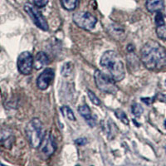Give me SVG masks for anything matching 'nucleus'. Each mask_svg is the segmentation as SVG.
I'll return each mask as SVG.
<instances>
[{"instance_id": "f257e3e1", "label": "nucleus", "mask_w": 166, "mask_h": 166, "mask_svg": "<svg viewBox=\"0 0 166 166\" xmlns=\"http://www.w3.org/2000/svg\"><path fill=\"white\" fill-rule=\"evenodd\" d=\"M141 62L150 71H160L166 67V50L160 42L149 40L141 50Z\"/></svg>"}, {"instance_id": "f03ea898", "label": "nucleus", "mask_w": 166, "mask_h": 166, "mask_svg": "<svg viewBox=\"0 0 166 166\" xmlns=\"http://www.w3.org/2000/svg\"><path fill=\"white\" fill-rule=\"evenodd\" d=\"M100 64L109 73L115 82H121L125 78V71L121 56L115 51H106L101 57Z\"/></svg>"}, {"instance_id": "7ed1b4c3", "label": "nucleus", "mask_w": 166, "mask_h": 166, "mask_svg": "<svg viewBox=\"0 0 166 166\" xmlns=\"http://www.w3.org/2000/svg\"><path fill=\"white\" fill-rule=\"evenodd\" d=\"M26 136L33 148L37 149L42 142L44 133L42 123L39 119L33 118L29 121L25 128Z\"/></svg>"}, {"instance_id": "20e7f679", "label": "nucleus", "mask_w": 166, "mask_h": 166, "mask_svg": "<svg viewBox=\"0 0 166 166\" xmlns=\"http://www.w3.org/2000/svg\"><path fill=\"white\" fill-rule=\"evenodd\" d=\"M94 79L97 88L103 92L107 94L115 95L119 91V88L115 84V81L110 76L102 72V71L96 69L94 72Z\"/></svg>"}, {"instance_id": "39448f33", "label": "nucleus", "mask_w": 166, "mask_h": 166, "mask_svg": "<svg viewBox=\"0 0 166 166\" xmlns=\"http://www.w3.org/2000/svg\"><path fill=\"white\" fill-rule=\"evenodd\" d=\"M73 22L77 27L86 31H91L95 28L97 23L96 17L88 12H78L72 17Z\"/></svg>"}, {"instance_id": "423d86ee", "label": "nucleus", "mask_w": 166, "mask_h": 166, "mask_svg": "<svg viewBox=\"0 0 166 166\" xmlns=\"http://www.w3.org/2000/svg\"><path fill=\"white\" fill-rule=\"evenodd\" d=\"M24 10L30 16L34 24L37 26V28L42 29V31H48L49 29L45 17L42 15V13L37 9V7L33 5L31 3H27L24 5Z\"/></svg>"}, {"instance_id": "0eeeda50", "label": "nucleus", "mask_w": 166, "mask_h": 166, "mask_svg": "<svg viewBox=\"0 0 166 166\" xmlns=\"http://www.w3.org/2000/svg\"><path fill=\"white\" fill-rule=\"evenodd\" d=\"M37 149L39 150L41 157L44 159L51 157L56 149V143L53 135L50 132L46 133Z\"/></svg>"}, {"instance_id": "6e6552de", "label": "nucleus", "mask_w": 166, "mask_h": 166, "mask_svg": "<svg viewBox=\"0 0 166 166\" xmlns=\"http://www.w3.org/2000/svg\"><path fill=\"white\" fill-rule=\"evenodd\" d=\"M33 56L29 52H23L17 57V69L20 73L29 75L33 68Z\"/></svg>"}, {"instance_id": "1a4fd4ad", "label": "nucleus", "mask_w": 166, "mask_h": 166, "mask_svg": "<svg viewBox=\"0 0 166 166\" xmlns=\"http://www.w3.org/2000/svg\"><path fill=\"white\" fill-rule=\"evenodd\" d=\"M55 76L54 70L52 68H47L40 74L37 79V87L39 90H47L51 85Z\"/></svg>"}, {"instance_id": "9d476101", "label": "nucleus", "mask_w": 166, "mask_h": 166, "mask_svg": "<svg viewBox=\"0 0 166 166\" xmlns=\"http://www.w3.org/2000/svg\"><path fill=\"white\" fill-rule=\"evenodd\" d=\"M14 141L15 137L11 129L8 128L0 129V145L6 149H11Z\"/></svg>"}, {"instance_id": "9b49d317", "label": "nucleus", "mask_w": 166, "mask_h": 166, "mask_svg": "<svg viewBox=\"0 0 166 166\" xmlns=\"http://www.w3.org/2000/svg\"><path fill=\"white\" fill-rule=\"evenodd\" d=\"M78 112L86 120V121L87 122L91 127H93L96 125V120L93 117L91 109L87 105L80 106L78 108Z\"/></svg>"}, {"instance_id": "f8f14e48", "label": "nucleus", "mask_w": 166, "mask_h": 166, "mask_svg": "<svg viewBox=\"0 0 166 166\" xmlns=\"http://www.w3.org/2000/svg\"><path fill=\"white\" fill-rule=\"evenodd\" d=\"M145 7L149 13L161 12L164 9V0H146Z\"/></svg>"}, {"instance_id": "ddd939ff", "label": "nucleus", "mask_w": 166, "mask_h": 166, "mask_svg": "<svg viewBox=\"0 0 166 166\" xmlns=\"http://www.w3.org/2000/svg\"><path fill=\"white\" fill-rule=\"evenodd\" d=\"M49 59H48V55L43 52H37L35 59L33 60V68L36 70H40L42 68L46 67L48 64Z\"/></svg>"}, {"instance_id": "4468645a", "label": "nucleus", "mask_w": 166, "mask_h": 166, "mask_svg": "<svg viewBox=\"0 0 166 166\" xmlns=\"http://www.w3.org/2000/svg\"><path fill=\"white\" fill-rule=\"evenodd\" d=\"M110 34L113 35L115 38L118 39H122L123 37H121L122 35H124L125 32L124 29L121 28V26H117L116 24H113L110 26Z\"/></svg>"}, {"instance_id": "2eb2a0df", "label": "nucleus", "mask_w": 166, "mask_h": 166, "mask_svg": "<svg viewBox=\"0 0 166 166\" xmlns=\"http://www.w3.org/2000/svg\"><path fill=\"white\" fill-rule=\"evenodd\" d=\"M79 0H61V4L63 9L68 11H73L78 4Z\"/></svg>"}, {"instance_id": "dca6fc26", "label": "nucleus", "mask_w": 166, "mask_h": 166, "mask_svg": "<svg viewBox=\"0 0 166 166\" xmlns=\"http://www.w3.org/2000/svg\"><path fill=\"white\" fill-rule=\"evenodd\" d=\"M61 111H62V115H64L66 118L68 119L69 121H76V116L74 115L72 110H71L69 106H63L61 107Z\"/></svg>"}, {"instance_id": "f3484780", "label": "nucleus", "mask_w": 166, "mask_h": 166, "mask_svg": "<svg viewBox=\"0 0 166 166\" xmlns=\"http://www.w3.org/2000/svg\"><path fill=\"white\" fill-rule=\"evenodd\" d=\"M156 34L159 38L166 41V26L165 24L156 26Z\"/></svg>"}, {"instance_id": "a211bd4d", "label": "nucleus", "mask_w": 166, "mask_h": 166, "mask_svg": "<svg viewBox=\"0 0 166 166\" xmlns=\"http://www.w3.org/2000/svg\"><path fill=\"white\" fill-rule=\"evenodd\" d=\"M115 115L118 117V119H120L124 124L128 125L129 124V120L127 118L126 114L121 110H115Z\"/></svg>"}, {"instance_id": "6ab92c4d", "label": "nucleus", "mask_w": 166, "mask_h": 166, "mask_svg": "<svg viewBox=\"0 0 166 166\" xmlns=\"http://www.w3.org/2000/svg\"><path fill=\"white\" fill-rule=\"evenodd\" d=\"M131 110H132L133 115H135V116H141L142 115V113H143L144 109L141 105L138 104V103H135L132 106Z\"/></svg>"}, {"instance_id": "aec40b11", "label": "nucleus", "mask_w": 166, "mask_h": 166, "mask_svg": "<svg viewBox=\"0 0 166 166\" xmlns=\"http://www.w3.org/2000/svg\"><path fill=\"white\" fill-rule=\"evenodd\" d=\"M87 95L89 99L91 100V102H92L93 104L96 105V106H100V105L102 104V103H101V101L99 100L98 97H97V96L95 95V93H93L90 90L87 91Z\"/></svg>"}, {"instance_id": "412c9836", "label": "nucleus", "mask_w": 166, "mask_h": 166, "mask_svg": "<svg viewBox=\"0 0 166 166\" xmlns=\"http://www.w3.org/2000/svg\"><path fill=\"white\" fill-rule=\"evenodd\" d=\"M155 22L156 26H160L165 24L164 23V15L161 12H157L155 17Z\"/></svg>"}, {"instance_id": "4be33fe9", "label": "nucleus", "mask_w": 166, "mask_h": 166, "mask_svg": "<svg viewBox=\"0 0 166 166\" xmlns=\"http://www.w3.org/2000/svg\"><path fill=\"white\" fill-rule=\"evenodd\" d=\"M48 1L49 0H33V3L38 9H41V8H44L48 4Z\"/></svg>"}, {"instance_id": "5701e85b", "label": "nucleus", "mask_w": 166, "mask_h": 166, "mask_svg": "<svg viewBox=\"0 0 166 166\" xmlns=\"http://www.w3.org/2000/svg\"><path fill=\"white\" fill-rule=\"evenodd\" d=\"M75 143H76L77 145H79V146H82V145H85L87 143V141L86 138H79L77 139V140H76Z\"/></svg>"}, {"instance_id": "b1692460", "label": "nucleus", "mask_w": 166, "mask_h": 166, "mask_svg": "<svg viewBox=\"0 0 166 166\" xmlns=\"http://www.w3.org/2000/svg\"><path fill=\"white\" fill-rule=\"evenodd\" d=\"M142 102H145L146 105H149L152 103L153 100L151 98H142Z\"/></svg>"}, {"instance_id": "393cba45", "label": "nucleus", "mask_w": 166, "mask_h": 166, "mask_svg": "<svg viewBox=\"0 0 166 166\" xmlns=\"http://www.w3.org/2000/svg\"><path fill=\"white\" fill-rule=\"evenodd\" d=\"M0 152H1V151H0Z\"/></svg>"}]
</instances>
